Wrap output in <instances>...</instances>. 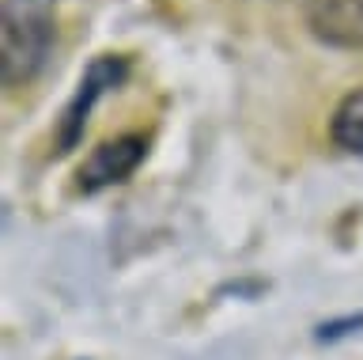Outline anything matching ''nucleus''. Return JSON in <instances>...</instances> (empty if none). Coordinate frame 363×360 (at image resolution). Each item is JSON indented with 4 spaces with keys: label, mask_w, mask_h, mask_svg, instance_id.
Segmentation results:
<instances>
[{
    "label": "nucleus",
    "mask_w": 363,
    "mask_h": 360,
    "mask_svg": "<svg viewBox=\"0 0 363 360\" xmlns=\"http://www.w3.org/2000/svg\"><path fill=\"white\" fill-rule=\"evenodd\" d=\"M303 23L329 50H363V0H303Z\"/></svg>",
    "instance_id": "4"
},
{
    "label": "nucleus",
    "mask_w": 363,
    "mask_h": 360,
    "mask_svg": "<svg viewBox=\"0 0 363 360\" xmlns=\"http://www.w3.org/2000/svg\"><path fill=\"white\" fill-rule=\"evenodd\" d=\"M125 80H129V58H125V53H102V58H95L87 65L72 99H68L65 110H61V121H57V133H53L57 156L72 152L76 144L84 141V129H87L91 114H95V107L110 92H118Z\"/></svg>",
    "instance_id": "2"
},
{
    "label": "nucleus",
    "mask_w": 363,
    "mask_h": 360,
    "mask_svg": "<svg viewBox=\"0 0 363 360\" xmlns=\"http://www.w3.org/2000/svg\"><path fill=\"white\" fill-rule=\"evenodd\" d=\"M144 156H147L144 133H121V137H113V141H102L76 171L79 194H102V190L125 182V178L144 163Z\"/></svg>",
    "instance_id": "3"
},
{
    "label": "nucleus",
    "mask_w": 363,
    "mask_h": 360,
    "mask_svg": "<svg viewBox=\"0 0 363 360\" xmlns=\"http://www.w3.org/2000/svg\"><path fill=\"white\" fill-rule=\"evenodd\" d=\"M329 141L348 156H363V87L348 92L329 118Z\"/></svg>",
    "instance_id": "5"
},
{
    "label": "nucleus",
    "mask_w": 363,
    "mask_h": 360,
    "mask_svg": "<svg viewBox=\"0 0 363 360\" xmlns=\"http://www.w3.org/2000/svg\"><path fill=\"white\" fill-rule=\"evenodd\" d=\"M57 46V0H0V80L30 87Z\"/></svg>",
    "instance_id": "1"
}]
</instances>
